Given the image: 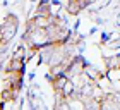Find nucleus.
<instances>
[{
  "mask_svg": "<svg viewBox=\"0 0 120 110\" xmlns=\"http://www.w3.org/2000/svg\"><path fill=\"white\" fill-rule=\"evenodd\" d=\"M17 26H19V21L14 14H10L5 17L4 24L0 26V45H7V43L14 38L15 31H17Z\"/></svg>",
  "mask_w": 120,
  "mask_h": 110,
  "instance_id": "nucleus-1",
  "label": "nucleus"
},
{
  "mask_svg": "<svg viewBox=\"0 0 120 110\" xmlns=\"http://www.w3.org/2000/svg\"><path fill=\"white\" fill-rule=\"evenodd\" d=\"M84 67H86V64H84V60L81 59V57H74L72 59V62L69 64V67H67V76H70V78H74V76H79V74H82L84 72Z\"/></svg>",
  "mask_w": 120,
  "mask_h": 110,
  "instance_id": "nucleus-2",
  "label": "nucleus"
},
{
  "mask_svg": "<svg viewBox=\"0 0 120 110\" xmlns=\"http://www.w3.org/2000/svg\"><path fill=\"white\" fill-rule=\"evenodd\" d=\"M88 5H89V4L86 2V0H69V4H67V12L72 14V16H75V14H79L81 10H84Z\"/></svg>",
  "mask_w": 120,
  "mask_h": 110,
  "instance_id": "nucleus-3",
  "label": "nucleus"
},
{
  "mask_svg": "<svg viewBox=\"0 0 120 110\" xmlns=\"http://www.w3.org/2000/svg\"><path fill=\"white\" fill-rule=\"evenodd\" d=\"M84 76L89 81H93V82H98V81L103 79V74L96 67H93V65H86V67H84Z\"/></svg>",
  "mask_w": 120,
  "mask_h": 110,
  "instance_id": "nucleus-4",
  "label": "nucleus"
},
{
  "mask_svg": "<svg viewBox=\"0 0 120 110\" xmlns=\"http://www.w3.org/2000/svg\"><path fill=\"white\" fill-rule=\"evenodd\" d=\"M52 17V16H50ZM50 17H46V16H34L33 21H34V28H40V29H46L48 26H50Z\"/></svg>",
  "mask_w": 120,
  "mask_h": 110,
  "instance_id": "nucleus-5",
  "label": "nucleus"
},
{
  "mask_svg": "<svg viewBox=\"0 0 120 110\" xmlns=\"http://www.w3.org/2000/svg\"><path fill=\"white\" fill-rule=\"evenodd\" d=\"M106 79L110 81V82L120 81V67H108V71H106Z\"/></svg>",
  "mask_w": 120,
  "mask_h": 110,
  "instance_id": "nucleus-6",
  "label": "nucleus"
},
{
  "mask_svg": "<svg viewBox=\"0 0 120 110\" xmlns=\"http://www.w3.org/2000/svg\"><path fill=\"white\" fill-rule=\"evenodd\" d=\"M36 16H46V17H50L52 12H50V4L46 2V0H43V2L36 7Z\"/></svg>",
  "mask_w": 120,
  "mask_h": 110,
  "instance_id": "nucleus-7",
  "label": "nucleus"
},
{
  "mask_svg": "<svg viewBox=\"0 0 120 110\" xmlns=\"http://www.w3.org/2000/svg\"><path fill=\"white\" fill-rule=\"evenodd\" d=\"M24 69V60L22 59H10V62H9V67L7 71H22Z\"/></svg>",
  "mask_w": 120,
  "mask_h": 110,
  "instance_id": "nucleus-8",
  "label": "nucleus"
},
{
  "mask_svg": "<svg viewBox=\"0 0 120 110\" xmlns=\"http://www.w3.org/2000/svg\"><path fill=\"white\" fill-rule=\"evenodd\" d=\"M75 91V86H74V81L72 79H67L65 81V84H64V88H62V93H64V96L65 98H69L72 93Z\"/></svg>",
  "mask_w": 120,
  "mask_h": 110,
  "instance_id": "nucleus-9",
  "label": "nucleus"
},
{
  "mask_svg": "<svg viewBox=\"0 0 120 110\" xmlns=\"http://www.w3.org/2000/svg\"><path fill=\"white\" fill-rule=\"evenodd\" d=\"M12 57H14V59H22V60H24V59H26V50H24V47H22V45L17 47V50H15V53L12 55Z\"/></svg>",
  "mask_w": 120,
  "mask_h": 110,
  "instance_id": "nucleus-10",
  "label": "nucleus"
},
{
  "mask_svg": "<svg viewBox=\"0 0 120 110\" xmlns=\"http://www.w3.org/2000/svg\"><path fill=\"white\" fill-rule=\"evenodd\" d=\"M86 2H88V4H91V2H93V0H86Z\"/></svg>",
  "mask_w": 120,
  "mask_h": 110,
  "instance_id": "nucleus-11",
  "label": "nucleus"
}]
</instances>
